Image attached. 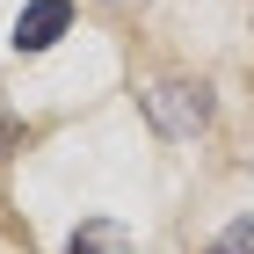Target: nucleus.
<instances>
[{
    "mask_svg": "<svg viewBox=\"0 0 254 254\" xmlns=\"http://www.w3.org/2000/svg\"><path fill=\"white\" fill-rule=\"evenodd\" d=\"M145 117L167 138H189V131L211 124V87H203V80H160L153 95H145Z\"/></svg>",
    "mask_w": 254,
    "mask_h": 254,
    "instance_id": "1",
    "label": "nucleus"
},
{
    "mask_svg": "<svg viewBox=\"0 0 254 254\" xmlns=\"http://www.w3.org/2000/svg\"><path fill=\"white\" fill-rule=\"evenodd\" d=\"M65 22H73V0H29L15 15V51H51L65 37Z\"/></svg>",
    "mask_w": 254,
    "mask_h": 254,
    "instance_id": "2",
    "label": "nucleus"
},
{
    "mask_svg": "<svg viewBox=\"0 0 254 254\" xmlns=\"http://www.w3.org/2000/svg\"><path fill=\"white\" fill-rule=\"evenodd\" d=\"M65 254H138V247H131V233H124L117 218H87V225L73 233V247H65Z\"/></svg>",
    "mask_w": 254,
    "mask_h": 254,
    "instance_id": "3",
    "label": "nucleus"
},
{
    "mask_svg": "<svg viewBox=\"0 0 254 254\" xmlns=\"http://www.w3.org/2000/svg\"><path fill=\"white\" fill-rule=\"evenodd\" d=\"M211 254H254V218H233V225L211 240Z\"/></svg>",
    "mask_w": 254,
    "mask_h": 254,
    "instance_id": "4",
    "label": "nucleus"
},
{
    "mask_svg": "<svg viewBox=\"0 0 254 254\" xmlns=\"http://www.w3.org/2000/svg\"><path fill=\"white\" fill-rule=\"evenodd\" d=\"M0 153H15V117L0 109Z\"/></svg>",
    "mask_w": 254,
    "mask_h": 254,
    "instance_id": "5",
    "label": "nucleus"
}]
</instances>
